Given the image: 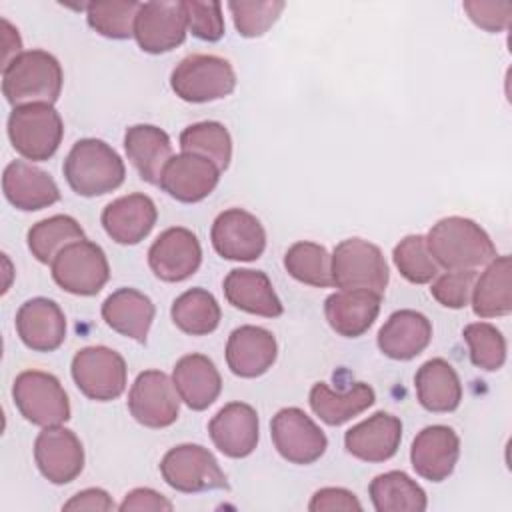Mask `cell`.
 <instances>
[{"label":"cell","mask_w":512,"mask_h":512,"mask_svg":"<svg viewBox=\"0 0 512 512\" xmlns=\"http://www.w3.org/2000/svg\"><path fill=\"white\" fill-rule=\"evenodd\" d=\"M426 246L434 262L446 270H474L496 258V246L490 236L470 218L448 216L438 220Z\"/></svg>","instance_id":"obj_1"},{"label":"cell","mask_w":512,"mask_h":512,"mask_svg":"<svg viewBox=\"0 0 512 512\" xmlns=\"http://www.w3.org/2000/svg\"><path fill=\"white\" fill-rule=\"evenodd\" d=\"M62 66L46 50H26L2 70V92L16 108L24 104H54L62 92Z\"/></svg>","instance_id":"obj_2"},{"label":"cell","mask_w":512,"mask_h":512,"mask_svg":"<svg viewBox=\"0 0 512 512\" xmlns=\"http://www.w3.org/2000/svg\"><path fill=\"white\" fill-rule=\"evenodd\" d=\"M68 186L86 198L102 196L116 190L126 176L118 152L98 138L78 140L62 166Z\"/></svg>","instance_id":"obj_3"},{"label":"cell","mask_w":512,"mask_h":512,"mask_svg":"<svg viewBox=\"0 0 512 512\" xmlns=\"http://www.w3.org/2000/svg\"><path fill=\"white\" fill-rule=\"evenodd\" d=\"M64 136V124L52 104L16 106L8 116V138L14 150L32 162L54 156Z\"/></svg>","instance_id":"obj_4"},{"label":"cell","mask_w":512,"mask_h":512,"mask_svg":"<svg viewBox=\"0 0 512 512\" xmlns=\"http://www.w3.org/2000/svg\"><path fill=\"white\" fill-rule=\"evenodd\" d=\"M332 284L342 290H370L382 294L388 286L390 270L382 250L362 238H348L336 244L330 256Z\"/></svg>","instance_id":"obj_5"},{"label":"cell","mask_w":512,"mask_h":512,"mask_svg":"<svg viewBox=\"0 0 512 512\" xmlns=\"http://www.w3.org/2000/svg\"><path fill=\"white\" fill-rule=\"evenodd\" d=\"M170 86L184 102H212L236 88V74L226 58L214 54H190L170 74Z\"/></svg>","instance_id":"obj_6"},{"label":"cell","mask_w":512,"mask_h":512,"mask_svg":"<svg viewBox=\"0 0 512 512\" xmlns=\"http://www.w3.org/2000/svg\"><path fill=\"white\" fill-rule=\"evenodd\" d=\"M12 398L20 414L36 426H58L70 418V402L60 380L42 370L16 376Z\"/></svg>","instance_id":"obj_7"},{"label":"cell","mask_w":512,"mask_h":512,"mask_svg":"<svg viewBox=\"0 0 512 512\" xmlns=\"http://www.w3.org/2000/svg\"><path fill=\"white\" fill-rule=\"evenodd\" d=\"M50 266L54 282L76 296L98 294L110 278V266L104 250L86 238L60 250Z\"/></svg>","instance_id":"obj_8"},{"label":"cell","mask_w":512,"mask_h":512,"mask_svg":"<svg viewBox=\"0 0 512 512\" xmlns=\"http://www.w3.org/2000/svg\"><path fill=\"white\" fill-rule=\"evenodd\" d=\"M160 474L164 482L178 492H208L228 488L214 454L200 444H180L170 448L162 462Z\"/></svg>","instance_id":"obj_9"},{"label":"cell","mask_w":512,"mask_h":512,"mask_svg":"<svg viewBox=\"0 0 512 512\" xmlns=\"http://www.w3.org/2000/svg\"><path fill=\"white\" fill-rule=\"evenodd\" d=\"M126 362L106 346H88L72 358V378L78 390L98 402L118 398L126 388Z\"/></svg>","instance_id":"obj_10"},{"label":"cell","mask_w":512,"mask_h":512,"mask_svg":"<svg viewBox=\"0 0 512 512\" xmlns=\"http://www.w3.org/2000/svg\"><path fill=\"white\" fill-rule=\"evenodd\" d=\"M272 442L278 454L292 464L316 462L328 446L326 434L300 408H282L270 422Z\"/></svg>","instance_id":"obj_11"},{"label":"cell","mask_w":512,"mask_h":512,"mask_svg":"<svg viewBox=\"0 0 512 512\" xmlns=\"http://www.w3.org/2000/svg\"><path fill=\"white\" fill-rule=\"evenodd\" d=\"M128 410L146 428H166L178 418L180 396L164 372L144 370L128 392Z\"/></svg>","instance_id":"obj_12"},{"label":"cell","mask_w":512,"mask_h":512,"mask_svg":"<svg viewBox=\"0 0 512 512\" xmlns=\"http://www.w3.org/2000/svg\"><path fill=\"white\" fill-rule=\"evenodd\" d=\"M214 250L226 260L252 262L262 256L266 248V232L260 220L242 210L228 208L220 212L210 230Z\"/></svg>","instance_id":"obj_13"},{"label":"cell","mask_w":512,"mask_h":512,"mask_svg":"<svg viewBox=\"0 0 512 512\" xmlns=\"http://www.w3.org/2000/svg\"><path fill=\"white\" fill-rule=\"evenodd\" d=\"M186 14L182 2L154 0L140 4L134 22V38L148 54L170 52L186 38Z\"/></svg>","instance_id":"obj_14"},{"label":"cell","mask_w":512,"mask_h":512,"mask_svg":"<svg viewBox=\"0 0 512 512\" xmlns=\"http://www.w3.org/2000/svg\"><path fill=\"white\" fill-rule=\"evenodd\" d=\"M202 262V248L196 234L174 226L164 230L148 250V266L164 282H182L190 278Z\"/></svg>","instance_id":"obj_15"},{"label":"cell","mask_w":512,"mask_h":512,"mask_svg":"<svg viewBox=\"0 0 512 512\" xmlns=\"http://www.w3.org/2000/svg\"><path fill=\"white\" fill-rule=\"evenodd\" d=\"M34 460L48 482L68 484L84 468V448L72 430L60 424L46 426L36 436Z\"/></svg>","instance_id":"obj_16"},{"label":"cell","mask_w":512,"mask_h":512,"mask_svg":"<svg viewBox=\"0 0 512 512\" xmlns=\"http://www.w3.org/2000/svg\"><path fill=\"white\" fill-rule=\"evenodd\" d=\"M220 168L204 156L182 152L172 156L160 176L158 186L178 202L194 204L214 192Z\"/></svg>","instance_id":"obj_17"},{"label":"cell","mask_w":512,"mask_h":512,"mask_svg":"<svg viewBox=\"0 0 512 512\" xmlns=\"http://www.w3.org/2000/svg\"><path fill=\"white\" fill-rule=\"evenodd\" d=\"M460 438L444 424L426 426L420 430L410 448V462L418 476L430 482L446 480L458 462Z\"/></svg>","instance_id":"obj_18"},{"label":"cell","mask_w":512,"mask_h":512,"mask_svg":"<svg viewBox=\"0 0 512 512\" xmlns=\"http://www.w3.org/2000/svg\"><path fill=\"white\" fill-rule=\"evenodd\" d=\"M278 354L276 338L260 326H240L226 342V364L240 378H256L272 368Z\"/></svg>","instance_id":"obj_19"},{"label":"cell","mask_w":512,"mask_h":512,"mask_svg":"<svg viewBox=\"0 0 512 512\" xmlns=\"http://www.w3.org/2000/svg\"><path fill=\"white\" fill-rule=\"evenodd\" d=\"M16 332L30 350L52 352L66 338L64 312L50 298L26 300L16 312Z\"/></svg>","instance_id":"obj_20"},{"label":"cell","mask_w":512,"mask_h":512,"mask_svg":"<svg viewBox=\"0 0 512 512\" xmlns=\"http://www.w3.org/2000/svg\"><path fill=\"white\" fill-rule=\"evenodd\" d=\"M214 446L230 458H246L258 444V414L250 404L230 402L208 424Z\"/></svg>","instance_id":"obj_21"},{"label":"cell","mask_w":512,"mask_h":512,"mask_svg":"<svg viewBox=\"0 0 512 512\" xmlns=\"http://www.w3.org/2000/svg\"><path fill=\"white\" fill-rule=\"evenodd\" d=\"M402 440L400 418L376 412L344 434L346 450L364 462H384L398 452Z\"/></svg>","instance_id":"obj_22"},{"label":"cell","mask_w":512,"mask_h":512,"mask_svg":"<svg viewBox=\"0 0 512 512\" xmlns=\"http://www.w3.org/2000/svg\"><path fill=\"white\" fill-rule=\"evenodd\" d=\"M2 190L6 200L24 212L42 210L60 200L54 178L26 160H14L4 168Z\"/></svg>","instance_id":"obj_23"},{"label":"cell","mask_w":512,"mask_h":512,"mask_svg":"<svg viewBox=\"0 0 512 512\" xmlns=\"http://www.w3.org/2000/svg\"><path fill=\"white\" fill-rule=\"evenodd\" d=\"M158 218L156 204L146 194H128L112 200L102 210V226L118 244H138L144 240Z\"/></svg>","instance_id":"obj_24"},{"label":"cell","mask_w":512,"mask_h":512,"mask_svg":"<svg viewBox=\"0 0 512 512\" xmlns=\"http://www.w3.org/2000/svg\"><path fill=\"white\" fill-rule=\"evenodd\" d=\"M380 302L382 294L370 290H340L326 298L324 316L336 334L358 338L378 318Z\"/></svg>","instance_id":"obj_25"},{"label":"cell","mask_w":512,"mask_h":512,"mask_svg":"<svg viewBox=\"0 0 512 512\" xmlns=\"http://www.w3.org/2000/svg\"><path fill=\"white\" fill-rule=\"evenodd\" d=\"M226 300L248 314L276 318L284 312L280 298L274 292L270 278L260 270L234 268L224 278Z\"/></svg>","instance_id":"obj_26"},{"label":"cell","mask_w":512,"mask_h":512,"mask_svg":"<svg viewBox=\"0 0 512 512\" xmlns=\"http://www.w3.org/2000/svg\"><path fill=\"white\" fill-rule=\"evenodd\" d=\"M432 340L430 320L416 310L390 314L378 332V348L392 360H410L424 352Z\"/></svg>","instance_id":"obj_27"},{"label":"cell","mask_w":512,"mask_h":512,"mask_svg":"<svg viewBox=\"0 0 512 512\" xmlns=\"http://www.w3.org/2000/svg\"><path fill=\"white\" fill-rule=\"evenodd\" d=\"M172 382L180 400L192 410H206L222 390L220 372L204 354L182 356L172 370Z\"/></svg>","instance_id":"obj_28"},{"label":"cell","mask_w":512,"mask_h":512,"mask_svg":"<svg viewBox=\"0 0 512 512\" xmlns=\"http://www.w3.org/2000/svg\"><path fill=\"white\" fill-rule=\"evenodd\" d=\"M154 314L152 300L136 288H118L102 304L104 322L114 332L140 344L148 338Z\"/></svg>","instance_id":"obj_29"},{"label":"cell","mask_w":512,"mask_h":512,"mask_svg":"<svg viewBox=\"0 0 512 512\" xmlns=\"http://www.w3.org/2000/svg\"><path fill=\"white\" fill-rule=\"evenodd\" d=\"M128 160L148 184H158L166 162L172 158L170 136L152 124L130 126L124 134Z\"/></svg>","instance_id":"obj_30"},{"label":"cell","mask_w":512,"mask_h":512,"mask_svg":"<svg viewBox=\"0 0 512 512\" xmlns=\"http://www.w3.org/2000/svg\"><path fill=\"white\" fill-rule=\"evenodd\" d=\"M414 386L418 402L428 412H452L460 406L462 384L452 364L444 358L424 362L414 376Z\"/></svg>","instance_id":"obj_31"},{"label":"cell","mask_w":512,"mask_h":512,"mask_svg":"<svg viewBox=\"0 0 512 512\" xmlns=\"http://www.w3.org/2000/svg\"><path fill=\"white\" fill-rule=\"evenodd\" d=\"M472 310L480 318H496L512 312V264L510 256H496L476 278Z\"/></svg>","instance_id":"obj_32"},{"label":"cell","mask_w":512,"mask_h":512,"mask_svg":"<svg viewBox=\"0 0 512 512\" xmlns=\"http://www.w3.org/2000/svg\"><path fill=\"white\" fill-rule=\"evenodd\" d=\"M374 400L376 394L366 382H356L346 392H334L324 382H316L310 390V408L328 426H340L352 420L370 408Z\"/></svg>","instance_id":"obj_33"},{"label":"cell","mask_w":512,"mask_h":512,"mask_svg":"<svg viewBox=\"0 0 512 512\" xmlns=\"http://www.w3.org/2000/svg\"><path fill=\"white\" fill-rule=\"evenodd\" d=\"M370 500L378 512H422L426 492L402 470H390L370 482Z\"/></svg>","instance_id":"obj_34"},{"label":"cell","mask_w":512,"mask_h":512,"mask_svg":"<svg viewBox=\"0 0 512 512\" xmlns=\"http://www.w3.org/2000/svg\"><path fill=\"white\" fill-rule=\"evenodd\" d=\"M172 322L190 336H206L220 324V304L204 288H190L180 294L170 308Z\"/></svg>","instance_id":"obj_35"},{"label":"cell","mask_w":512,"mask_h":512,"mask_svg":"<svg viewBox=\"0 0 512 512\" xmlns=\"http://www.w3.org/2000/svg\"><path fill=\"white\" fill-rule=\"evenodd\" d=\"M78 240H84V230L72 216L66 214L40 220L28 230V248L42 264H52L60 250Z\"/></svg>","instance_id":"obj_36"},{"label":"cell","mask_w":512,"mask_h":512,"mask_svg":"<svg viewBox=\"0 0 512 512\" xmlns=\"http://www.w3.org/2000/svg\"><path fill=\"white\" fill-rule=\"evenodd\" d=\"M180 148L188 154H198L214 162L220 170H226L232 158V138L224 124L204 120L190 124L180 134Z\"/></svg>","instance_id":"obj_37"},{"label":"cell","mask_w":512,"mask_h":512,"mask_svg":"<svg viewBox=\"0 0 512 512\" xmlns=\"http://www.w3.org/2000/svg\"><path fill=\"white\" fill-rule=\"evenodd\" d=\"M284 268L292 278L302 284L328 288L332 284V270H330V254L324 246L316 242H296L284 254Z\"/></svg>","instance_id":"obj_38"},{"label":"cell","mask_w":512,"mask_h":512,"mask_svg":"<svg viewBox=\"0 0 512 512\" xmlns=\"http://www.w3.org/2000/svg\"><path fill=\"white\" fill-rule=\"evenodd\" d=\"M140 10V2H90L86 4V18L90 28L98 34L124 40L134 36V22Z\"/></svg>","instance_id":"obj_39"},{"label":"cell","mask_w":512,"mask_h":512,"mask_svg":"<svg viewBox=\"0 0 512 512\" xmlns=\"http://www.w3.org/2000/svg\"><path fill=\"white\" fill-rule=\"evenodd\" d=\"M392 260L400 274L412 284H428L438 276V264L428 252L426 238L420 234L402 238L394 246Z\"/></svg>","instance_id":"obj_40"},{"label":"cell","mask_w":512,"mask_h":512,"mask_svg":"<svg viewBox=\"0 0 512 512\" xmlns=\"http://www.w3.org/2000/svg\"><path fill=\"white\" fill-rule=\"evenodd\" d=\"M470 348V360L476 368L486 372L500 370L506 360V340L502 332L488 322L468 324L462 332Z\"/></svg>","instance_id":"obj_41"},{"label":"cell","mask_w":512,"mask_h":512,"mask_svg":"<svg viewBox=\"0 0 512 512\" xmlns=\"http://www.w3.org/2000/svg\"><path fill=\"white\" fill-rule=\"evenodd\" d=\"M284 2L266 0V2H228V10L232 12L234 26L240 36L256 38L262 36L284 10Z\"/></svg>","instance_id":"obj_42"},{"label":"cell","mask_w":512,"mask_h":512,"mask_svg":"<svg viewBox=\"0 0 512 512\" xmlns=\"http://www.w3.org/2000/svg\"><path fill=\"white\" fill-rule=\"evenodd\" d=\"M186 14L188 30L204 40L216 42L224 36V16L220 2H200V0H186L182 2Z\"/></svg>","instance_id":"obj_43"},{"label":"cell","mask_w":512,"mask_h":512,"mask_svg":"<svg viewBox=\"0 0 512 512\" xmlns=\"http://www.w3.org/2000/svg\"><path fill=\"white\" fill-rule=\"evenodd\" d=\"M474 282L476 270H448L432 282L430 294L438 304L458 310L470 302Z\"/></svg>","instance_id":"obj_44"},{"label":"cell","mask_w":512,"mask_h":512,"mask_svg":"<svg viewBox=\"0 0 512 512\" xmlns=\"http://www.w3.org/2000/svg\"><path fill=\"white\" fill-rule=\"evenodd\" d=\"M470 20L486 32H502L510 24L512 4L510 2H464L462 4Z\"/></svg>","instance_id":"obj_45"},{"label":"cell","mask_w":512,"mask_h":512,"mask_svg":"<svg viewBox=\"0 0 512 512\" xmlns=\"http://www.w3.org/2000/svg\"><path fill=\"white\" fill-rule=\"evenodd\" d=\"M308 510L312 512H328V510H362L356 494L346 488H320L314 492Z\"/></svg>","instance_id":"obj_46"},{"label":"cell","mask_w":512,"mask_h":512,"mask_svg":"<svg viewBox=\"0 0 512 512\" xmlns=\"http://www.w3.org/2000/svg\"><path fill=\"white\" fill-rule=\"evenodd\" d=\"M122 512L128 510H172V502L164 498L160 492L152 488H134L126 494L122 504L118 506Z\"/></svg>","instance_id":"obj_47"},{"label":"cell","mask_w":512,"mask_h":512,"mask_svg":"<svg viewBox=\"0 0 512 512\" xmlns=\"http://www.w3.org/2000/svg\"><path fill=\"white\" fill-rule=\"evenodd\" d=\"M64 510H112L114 502L110 494L102 488H86L78 494H74L64 506Z\"/></svg>","instance_id":"obj_48"}]
</instances>
